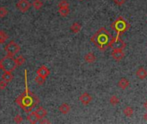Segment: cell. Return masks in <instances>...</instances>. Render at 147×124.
<instances>
[{
	"mask_svg": "<svg viewBox=\"0 0 147 124\" xmlns=\"http://www.w3.org/2000/svg\"><path fill=\"white\" fill-rule=\"evenodd\" d=\"M24 80H25V90L16 98V103L19 107H21L24 110L25 113L28 114L32 112L33 109L39 104L40 99L28 89L27 83V70H25L24 72Z\"/></svg>",
	"mask_w": 147,
	"mask_h": 124,
	"instance_id": "6da1fadb",
	"label": "cell"
},
{
	"mask_svg": "<svg viewBox=\"0 0 147 124\" xmlns=\"http://www.w3.org/2000/svg\"><path fill=\"white\" fill-rule=\"evenodd\" d=\"M113 36L105 28H101L91 36V42L101 51H105L109 47V42Z\"/></svg>",
	"mask_w": 147,
	"mask_h": 124,
	"instance_id": "7a4b0ae2",
	"label": "cell"
},
{
	"mask_svg": "<svg viewBox=\"0 0 147 124\" xmlns=\"http://www.w3.org/2000/svg\"><path fill=\"white\" fill-rule=\"evenodd\" d=\"M111 28L116 31L117 36H121L123 33H125L126 31L129 29L130 24L122 16H119L111 24Z\"/></svg>",
	"mask_w": 147,
	"mask_h": 124,
	"instance_id": "3957f363",
	"label": "cell"
},
{
	"mask_svg": "<svg viewBox=\"0 0 147 124\" xmlns=\"http://www.w3.org/2000/svg\"><path fill=\"white\" fill-rule=\"evenodd\" d=\"M0 65H1V69L4 72H5V71L13 72L17 67L16 62H15L14 56L9 55V54L5 56L2 59H0Z\"/></svg>",
	"mask_w": 147,
	"mask_h": 124,
	"instance_id": "277c9868",
	"label": "cell"
},
{
	"mask_svg": "<svg viewBox=\"0 0 147 124\" xmlns=\"http://www.w3.org/2000/svg\"><path fill=\"white\" fill-rule=\"evenodd\" d=\"M20 49H21L20 46L13 41L10 42L5 47V51L6 52V53L9 54V55H11V56H15L16 53H18Z\"/></svg>",
	"mask_w": 147,
	"mask_h": 124,
	"instance_id": "5b68a950",
	"label": "cell"
},
{
	"mask_svg": "<svg viewBox=\"0 0 147 124\" xmlns=\"http://www.w3.org/2000/svg\"><path fill=\"white\" fill-rule=\"evenodd\" d=\"M109 47L112 49L114 48H120V49H124L126 47V43L121 39V36H115L112 37L109 42Z\"/></svg>",
	"mask_w": 147,
	"mask_h": 124,
	"instance_id": "8992f818",
	"label": "cell"
},
{
	"mask_svg": "<svg viewBox=\"0 0 147 124\" xmlns=\"http://www.w3.org/2000/svg\"><path fill=\"white\" fill-rule=\"evenodd\" d=\"M31 7V4L28 0H19L16 3V8L19 11L25 13Z\"/></svg>",
	"mask_w": 147,
	"mask_h": 124,
	"instance_id": "52a82bcc",
	"label": "cell"
},
{
	"mask_svg": "<svg viewBox=\"0 0 147 124\" xmlns=\"http://www.w3.org/2000/svg\"><path fill=\"white\" fill-rule=\"evenodd\" d=\"M111 55L113 57V59L116 61H121L124 56H125V53L123 52V49H120V48H114L112 50L111 52Z\"/></svg>",
	"mask_w": 147,
	"mask_h": 124,
	"instance_id": "ba28073f",
	"label": "cell"
},
{
	"mask_svg": "<svg viewBox=\"0 0 147 124\" xmlns=\"http://www.w3.org/2000/svg\"><path fill=\"white\" fill-rule=\"evenodd\" d=\"M36 73L38 76L46 79L50 75V70L46 66H41L38 68V70L36 71Z\"/></svg>",
	"mask_w": 147,
	"mask_h": 124,
	"instance_id": "9c48e42d",
	"label": "cell"
},
{
	"mask_svg": "<svg viewBox=\"0 0 147 124\" xmlns=\"http://www.w3.org/2000/svg\"><path fill=\"white\" fill-rule=\"evenodd\" d=\"M79 101L83 104V105H88L90 104L92 101V97L90 95L88 92H84L79 97Z\"/></svg>",
	"mask_w": 147,
	"mask_h": 124,
	"instance_id": "30bf717a",
	"label": "cell"
},
{
	"mask_svg": "<svg viewBox=\"0 0 147 124\" xmlns=\"http://www.w3.org/2000/svg\"><path fill=\"white\" fill-rule=\"evenodd\" d=\"M136 76L138 77V78L141 80L145 79L147 78V71L144 67H139L136 72Z\"/></svg>",
	"mask_w": 147,
	"mask_h": 124,
	"instance_id": "8fae6325",
	"label": "cell"
},
{
	"mask_svg": "<svg viewBox=\"0 0 147 124\" xmlns=\"http://www.w3.org/2000/svg\"><path fill=\"white\" fill-rule=\"evenodd\" d=\"M27 120H28L29 122H30V123L35 124V123L38 122V121H39L40 119H39V117L37 116V115L35 114V111H32V112H30V113H28V115H27Z\"/></svg>",
	"mask_w": 147,
	"mask_h": 124,
	"instance_id": "7c38bea8",
	"label": "cell"
},
{
	"mask_svg": "<svg viewBox=\"0 0 147 124\" xmlns=\"http://www.w3.org/2000/svg\"><path fill=\"white\" fill-rule=\"evenodd\" d=\"M35 114L37 115V116L39 117V119L41 120V118H43V117H45L46 115H47V109H44L42 106H39L36 109H35Z\"/></svg>",
	"mask_w": 147,
	"mask_h": 124,
	"instance_id": "4fadbf2b",
	"label": "cell"
},
{
	"mask_svg": "<svg viewBox=\"0 0 147 124\" xmlns=\"http://www.w3.org/2000/svg\"><path fill=\"white\" fill-rule=\"evenodd\" d=\"M96 55L91 52L88 53L84 55V60L87 62V63H94V62L96 61Z\"/></svg>",
	"mask_w": 147,
	"mask_h": 124,
	"instance_id": "5bb4252c",
	"label": "cell"
},
{
	"mask_svg": "<svg viewBox=\"0 0 147 124\" xmlns=\"http://www.w3.org/2000/svg\"><path fill=\"white\" fill-rule=\"evenodd\" d=\"M81 28H82V26H81V24H80L79 22H73V23L71 25V27H70L71 31H72V33H74V34L79 33L80 30H81Z\"/></svg>",
	"mask_w": 147,
	"mask_h": 124,
	"instance_id": "9a60e30c",
	"label": "cell"
},
{
	"mask_svg": "<svg viewBox=\"0 0 147 124\" xmlns=\"http://www.w3.org/2000/svg\"><path fill=\"white\" fill-rule=\"evenodd\" d=\"M129 80L127 79L126 78H121L119 82H118V86L119 88L122 89V90H126L128 86H129Z\"/></svg>",
	"mask_w": 147,
	"mask_h": 124,
	"instance_id": "2e32d148",
	"label": "cell"
},
{
	"mask_svg": "<svg viewBox=\"0 0 147 124\" xmlns=\"http://www.w3.org/2000/svg\"><path fill=\"white\" fill-rule=\"evenodd\" d=\"M58 110L63 115H66L71 111V107L67 104H62L60 107H58Z\"/></svg>",
	"mask_w": 147,
	"mask_h": 124,
	"instance_id": "e0dca14e",
	"label": "cell"
},
{
	"mask_svg": "<svg viewBox=\"0 0 147 124\" xmlns=\"http://www.w3.org/2000/svg\"><path fill=\"white\" fill-rule=\"evenodd\" d=\"M13 78H14V76H13V74H12V72L5 71V72H4V73H3V75H2V79L5 80V81H6L7 83L10 82V81L13 79Z\"/></svg>",
	"mask_w": 147,
	"mask_h": 124,
	"instance_id": "ac0fdd59",
	"label": "cell"
},
{
	"mask_svg": "<svg viewBox=\"0 0 147 124\" xmlns=\"http://www.w3.org/2000/svg\"><path fill=\"white\" fill-rule=\"evenodd\" d=\"M70 13V7L66 8H58V14L62 17H66Z\"/></svg>",
	"mask_w": 147,
	"mask_h": 124,
	"instance_id": "d6986e66",
	"label": "cell"
},
{
	"mask_svg": "<svg viewBox=\"0 0 147 124\" xmlns=\"http://www.w3.org/2000/svg\"><path fill=\"white\" fill-rule=\"evenodd\" d=\"M123 113H124V115H125L126 116H127V117H131V116L133 115L134 110H133V109L131 106H127V107H125V108H124V109H123Z\"/></svg>",
	"mask_w": 147,
	"mask_h": 124,
	"instance_id": "ffe728a7",
	"label": "cell"
},
{
	"mask_svg": "<svg viewBox=\"0 0 147 124\" xmlns=\"http://www.w3.org/2000/svg\"><path fill=\"white\" fill-rule=\"evenodd\" d=\"M32 5H33L34 9L39 11V10H41V9L42 8V6H43V2L41 1V0H34Z\"/></svg>",
	"mask_w": 147,
	"mask_h": 124,
	"instance_id": "44dd1931",
	"label": "cell"
},
{
	"mask_svg": "<svg viewBox=\"0 0 147 124\" xmlns=\"http://www.w3.org/2000/svg\"><path fill=\"white\" fill-rule=\"evenodd\" d=\"M15 62H16V64L17 67L22 66L25 63V58L22 55H19L16 58H15Z\"/></svg>",
	"mask_w": 147,
	"mask_h": 124,
	"instance_id": "7402d4cb",
	"label": "cell"
},
{
	"mask_svg": "<svg viewBox=\"0 0 147 124\" xmlns=\"http://www.w3.org/2000/svg\"><path fill=\"white\" fill-rule=\"evenodd\" d=\"M8 39V35L4 32V31H0V44H3L6 42Z\"/></svg>",
	"mask_w": 147,
	"mask_h": 124,
	"instance_id": "603a6c76",
	"label": "cell"
},
{
	"mask_svg": "<svg viewBox=\"0 0 147 124\" xmlns=\"http://www.w3.org/2000/svg\"><path fill=\"white\" fill-rule=\"evenodd\" d=\"M109 102H110V104H112V105H117L120 103V99L118 98V97H117V96L114 95V96H112L110 98Z\"/></svg>",
	"mask_w": 147,
	"mask_h": 124,
	"instance_id": "cb8c5ba5",
	"label": "cell"
},
{
	"mask_svg": "<svg viewBox=\"0 0 147 124\" xmlns=\"http://www.w3.org/2000/svg\"><path fill=\"white\" fill-rule=\"evenodd\" d=\"M7 15H8V10L4 6L0 7V18H5Z\"/></svg>",
	"mask_w": 147,
	"mask_h": 124,
	"instance_id": "d4e9b609",
	"label": "cell"
},
{
	"mask_svg": "<svg viewBox=\"0 0 147 124\" xmlns=\"http://www.w3.org/2000/svg\"><path fill=\"white\" fill-rule=\"evenodd\" d=\"M58 8H66V7H70V5L67 2V0H61V1L58 3Z\"/></svg>",
	"mask_w": 147,
	"mask_h": 124,
	"instance_id": "484cf974",
	"label": "cell"
},
{
	"mask_svg": "<svg viewBox=\"0 0 147 124\" xmlns=\"http://www.w3.org/2000/svg\"><path fill=\"white\" fill-rule=\"evenodd\" d=\"M35 80L36 84H38L39 85H42V84H45V78H41L38 75H37V77H35Z\"/></svg>",
	"mask_w": 147,
	"mask_h": 124,
	"instance_id": "4316f807",
	"label": "cell"
},
{
	"mask_svg": "<svg viewBox=\"0 0 147 124\" xmlns=\"http://www.w3.org/2000/svg\"><path fill=\"white\" fill-rule=\"evenodd\" d=\"M7 87V82L5 80H0V90H4Z\"/></svg>",
	"mask_w": 147,
	"mask_h": 124,
	"instance_id": "83f0119b",
	"label": "cell"
},
{
	"mask_svg": "<svg viewBox=\"0 0 147 124\" xmlns=\"http://www.w3.org/2000/svg\"><path fill=\"white\" fill-rule=\"evenodd\" d=\"M14 121L16 123H21V122H22V116L21 115H16L14 117Z\"/></svg>",
	"mask_w": 147,
	"mask_h": 124,
	"instance_id": "f1b7e54d",
	"label": "cell"
},
{
	"mask_svg": "<svg viewBox=\"0 0 147 124\" xmlns=\"http://www.w3.org/2000/svg\"><path fill=\"white\" fill-rule=\"evenodd\" d=\"M114 4L115 5H124L125 4V2H126V0H114Z\"/></svg>",
	"mask_w": 147,
	"mask_h": 124,
	"instance_id": "f546056e",
	"label": "cell"
},
{
	"mask_svg": "<svg viewBox=\"0 0 147 124\" xmlns=\"http://www.w3.org/2000/svg\"><path fill=\"white\" fill-rule=\"evenodd\" d=\"M40 122H41V123H49L50 121H49L48 120H46V119L43 117V118L41 119V121H40Z\"/></svg>",
	"mask_w": 147,
	"mask_h": 124,
	"instance_id": "4dcf8cb0",
	"label": "cell"
},
{
	"mask_svg": "<svg viewBox=\"0 0 147 124\" xmlns=\"http://www.w3.org/2000/svg\"><path fill=\"white\" fill-rule=\"evenodd\" d=\"M144 120H145V121H147V112H146V113H145V114L144 115Z\"/></svg>",
	"mask_w": 147,
	"mask_h": 124,
	"instance_id": "1f68e13d",
	"label": "cell"
},
{
	"mask_svg": "<svg viewBox=\"0 0 147 124\" xmlns=\"http://www.w3.org/2000/svg\"><path fill=\"white\" fill-rule=\"evenodd\" d=\"M144 108H145V109H146V110H147V101L144 103Z\"/></svg>",
	"mask_w": 147,
	"mask_h": 124,
	"instance_id": "d6a6232c",
	"label": "cell"
},
{
	"mask_svg": "<svg viewBox=\"0 0 147 124\" xmlns=\"http://www.w3.org/2000/svg\"><path fill=\"white\" fill-rule=\"evenodd\" d=\"M79 1H83V0H79Z\"/></svg>",
	"mask_w": 147,
	"mask_h": 124,
	"instance_id": "836d02e7",
	"label": "cell"
}]
</instances>
